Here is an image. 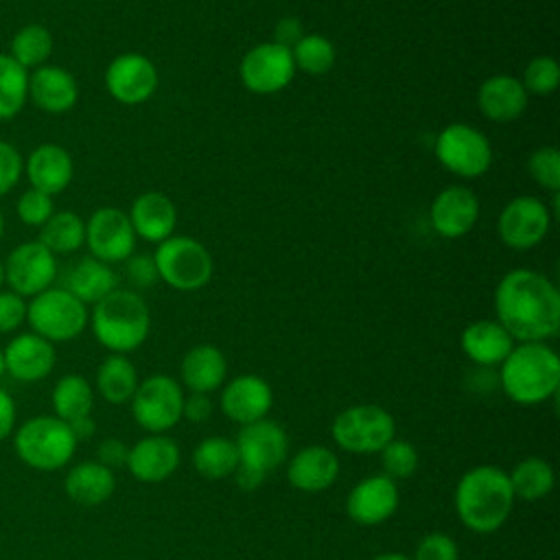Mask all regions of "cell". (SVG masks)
I'll list each match as a JSON object with an SVG mask.
<instances>
[{
  "instance_id": "6da1fadb",
  "label": "cell",
  "mask_w": 560,
  "mask_h": 560,
  "mask_svg": "<svg viewBox=\"0 0 560 560\" xmlns=\"http://www.w3.org/2000/svg\"><path fill=\"white\" fill-rule=\"evenodd\" d=\"M497 322L514 341H547L560 330V293L536 269H512L494 289Z\"/></svg>"
},
{
  "instance_id": "7a4b0ae2",
  "label": "cell",
  "mask_w": 560,
  "mask_h": 560,
  "mask_svg": "<svg viewBox=\"0 0 560 560\" xmlns=\"http://www.w3.org/2000/svg\"><path fill=\"white\" fill-rule=\"evenodd\" d=\"M514 508V492L503 468L481 464L466 470L455 486V512L475 534L497 532Z\"/></svg>"
},
{
  "instance_id": "3957f363",
  "label": "cell",
  "mask_w": 560,
  "mask_h": 560,
  "mask_svg": "<svg viewBox=\"0 0 560 560\" xmlns=\"http://www.w3.org/2000/svg\"><path fill=\"white\" fill-rule=\"evenodd\" d=\"M499 385L505 396L523 407H534L560 387V359L545 341H525L510 350L499 365Z\"/></svg>"
},
{
  "instance_id": "277c9868",
  "label": "cell",
  "mask_w": 560,
  "mask_h": 560,
  "mask_svg": "<svg viewBox=\"0 0 560 560\" xmlns=\"http://www.w3.org/2000/svg\"><path fill=\"white\" fill-rule=\"evenodd\" d=\"M88 322L96 341L114 354H127L140 348L151 328L149 306L131 289H114L98 300Z\"/></svg>"
},
{
  "instance_id": "5b68a950",
  "label": "cell",
  "mask_w": 560,
  "mask_h": 560,
  "mask_svg": "<svg viewBox=\"0 0 560 560\" xmlns=\"http://www.w3.org/2000/svg\"><path fill=\"white\" fill-rule=\"evenodd\" d=\"M234 444L238 451V468L234 477L243 490H256L289 455L287 431L269 418L241 427Z\"/></svg>"
},
{
  "instance_id": "8992f818",
  "label": "cell",
  "mask_w": 560,
  "mask_h": 560,
  "mask_svg": "<svg viewBox=\"0 0 560 560\" xmlns=\"http://www.w3.org/2000/svg\"><path fill=\"white\" fill-rule=\"evenodd\" d=\"M77 444L70 424L57 416H33L13 435L18 457L26 466L44 472L63 468L72 459Z\"/></svg>"
},
{
  "instance_id": "52a82bcc",
  "label": "cell",
  "mask_w": 560,
  "mask_h": 560,
  "mask_svg": "<svg viewBox=\"0 0 560 560\" xmlns=\"http://www.w3.org/2000/svg\"><path fill=\"white\" fill-rule=\"evenodd\" d=\"M88 306L63 287H48L26 302L31 330L50 343L70 341L88 326Z\"/></svg>"
},
{
  "instance_id": "ba28073f",
  "label": "cell",
  "mask_w": 560,
  "mask_h": 560,
  "mask_svg": "<svg viewBox=\"0 0 560 560\" xmlns=\"http://www.w3.org/2000/svg\"><path fill=\"white\" fill-rule=\"evenodd\" d=\"M160 280L177 291L203 289L214 271V262L203 243L192 236H168L153 252Z\"/></svg>"
},
{
  "instance_id": "9c48e42d",
  "label": "cell",
  "mask_w": 560,
  "mask_h": 560,
  "mask_svg": "<svg viewBox=\"0 0 560 560\" xmlns=\"http://www.w3.org/2000/svg\"><path fill=\"white\" fill-rule=\"evenodd\" d=\"M332 440L335 444L354 455L378 453L389 440L396 438L394 416L374 402L352 405L337 413L332 420Z\"/></svg>"
},
{
  "instance_id": "30bf717a",
  "label": "cell",
  "mask_w": 560,
  "mask_h": 560,
  "mask_svg": "<svg viewBox=\"0 0 560 560\" xmlns=\"http://www.w3.org/2000/svg\"><path fill=\"white\" fill-rule=\"evenodd\" d=\"M131 416L149 433H166L182 420L184 392L168 374H153L138 383L131 396Z\"/></svg>"
},
{
  "instance_id": "8fae6325",
  "label": "cell",
  "mask_w": 560,
  "mask_h": 560,
  "mask_svg": "<svg viewBox=\"0 0 560 560\" xmlns=\"http://www.w3.org/2000/svg\"><path fill=\"white\" fill-rule=\"evenodd\" d=\"M435 158L457 177H479L492 164L490 140L466 122L446 125L435 140Z\"/></svg>"
},
{
  "instance_id": "7c38bea8",
  "label": "cell",
  "mask_w": 560,
  "mask_h": 560,
  "mask_svg": "<svg viewBox=\"0 0 560 560\" xmlns=\"http://www.w3.org/2000/svg\"><path fill=\"white\" fill-rule=\"evenodd\" d=\"M4 267V284L22 298H33L52 287L57 278V256L39 241H26L15 245Z\"/></svg>"
},
{
  "instance_id": "4fadbf2b",
  "label": "cell",
  "mask_w": 560,
  "mask_h": 560,
  "mask_svg": "<svg viewBox=\"0 0 560 560\" xmlns=\"http://www.w3.org/2000/svg\"><path fill=\"white\" fill-rule=\"evenodd\" d=\"M293 74L291 48L276 42L256 44L243 55L238 66L241 83L254 94H276L291 83Z\"/></svg>"
},
{
  "instance_id": "5bb4252c",
  "label": "cell",
  "mask_w": 560,
  "mask_h": 560,
  "mask_svg": "<svg viewBox=\"0 0 560 560\" xmlns=\"http://www.w3.org/2000/svg\"><path fill=\"white\" fill-rule=\"evenodd\" d=\"M136 238L129 214L120 208L103 206L85 221V245L90 256L107 265L127 260L136 249Z\"/></svg>"
},
{
  "instance_id": "9a60e30c",
  "label": "cell",
  "mask_w": 560,
  "mask_h": 560,
  "mask_svg": "<svg viewBox=\"0 0 560 560\" xmlns=\"http://www.w3.org/2000/svg\"><path fill=\"white\" fill-rule=\"evenodd\" d=\"M549 225L551 212L532 195L510 199L497 219L499 238L512 249H529L538 245L547 236Z\"/></svg>"
},
{
  "instance_id": "2e32d148",
  "label": "cell",
  "mask_w": 560,
  "mask_h": 560,
  "mask_svg": "<svg viewBox=\"0 0 560 560\" xmlns=\"http://www.w3.org/2000/svg\"><path fill=\"white\" fill-rule=\"evenodd\" d=\"M105 88L114 101L140 105L149 101L158 88V68L140 52L116 55L105 70Z\"/></svg>"
},
{
  "instance_id": "e0dca14e",
  "label": "cell",
  "mask_w": 560,
  "mask_h": 560,
  "mask_svg": "<svg viewBox=\"0 0 560 560\" xmlns=\"http://www.w3.org/2000/svg\"><path fill=\"white\" fill-rule=\"evenodd\" d=\"M273 405L271 385L256 374H241L228 381L221 389L219 407L223 416L241 427L267 418Z\"/></svg>"
},
{
  "instance_id": "ac0fdd59",
  "label": "cell",
  "mask_w": 560,
  "mask_h": 560,
  "mask_svg": "<svg viewBox=\"0 0 560 560\" xmlns=\"http://www.w3.org/2000/svg\"><path fill=\"white\" fill-rule=\"evenodd\" d=\"M400 492L394 479L385 475H372L361 479L346 499V512L357 525L374 527L392 518L398 510Z\"/></svg>"
},
{
  "instance_id": "d6986e66",
  "label": "cell",
  "mask_w": 560,
  "mask_h": 560,
  "mask_svg": "<svg viewBox=\"0 0 560 560\" xmlns=\"http://www.w3.org/2000/svg\"><path fill=\"white\" fill-rule=\"evenodd\" d=\"M479 219V199L466 186H448L435 195L429 208L431 228L444 238L468 234Z\"/></svg>"
},
{
  "instance_id": "ffe728a7",
  "label": "cell",
  "mask_w": 560,
  "mask_h": 560,
  "mask_svg": "<svg viewBox=\"0 0 560 560\" xmlns=\"http://www.w3.org/2000/svg\"><path fill=\"white\" fill-rule=\"evenodd\" d=\"M182 459V451L175 440L164 433H149L129 446L127 468L133 479L144 483H158L168 479Z\"/></svg>"
},
{
  "instance_id": "44dd1931",
  "label": "cell",
  "mask_w": 560,
  "mask_h": 560,
  "mask_svg": "<svg viewBox=\"0 0 560 560\" xmlns=\"http://www.w3.org/2000/svg\"><path fill=\"white\" fill-rule=\"evenodd\" d=\"M2 352L4 370L9 372V376L22 383H35L46 378L57 361L55 346L48 339L35 335L33 330L15 335Z\"/></svg>"
},
{
  "instance_id": "7402d4cb",
  "label": "cell",
  "mask_w": 560,
  "mask_h": 560,
  "mask_svg": "<svg viewBox=\"0 0 560 560\" xmlns=\"http://www.w3.org/2000/svg\"><path fill=\"white\" fill-rule=\"evenodd\" d=\"M24 173L31 188L55 197L70 186L74 162L66 147L57 142H42L24 160Z\"/></svg>"
},
{
  "instance_id": "603a6c76",
  "label": "cell",
  "mask_w": 560,
  "mask_h": 560,
  "mask_svg": "<svg viewBox=\"0 0 560 560\" xmlns=\"http://www.w3.org/2000/svg\"><path fill=\"white\" fill-rule=\"evenodd\" d=\"M28 101L46 114H66L79 101V85L72 72L44 63L28 74Z\"/></svg>"
},
{
  "instance_id": "cb8c5ba5",
  "label": "cell",
  "mask_w": 560,
  "mask_h": 560,
  "mask_svg": "<svg viewBox=\"0 0 560 560\" xmlns=\"http://www.w3.org/2000/svg\"><path fill=\"white\" fill-rule=\"evenodd\" d=\"M339 477L337 455L322 444L300 448L287 464V479L300 492H324Z\"/></svg>"
},
{
  "instance_id": "d4e9b609",
  "label": "cell",
  "mask_w": 560,
  "mask_h": 560,
  "mask_svg": "<svg viewBox=\"0 0 560 560\" xmlns=\"http://www.w3.org/2000/svg\"><path fill=\"white\" fill-rule=\"evenodd\" d=\"M529 94L521 79L512 74H492L477 90L479 112L494 122H512L527 109Z\"/></svg>"
},
{
  "instance_id": "484cf974",
  "label": "cell",
  "mask_w": 560,
  "mask_h": 560,
  "mask_svg": "<svg viewBox=\"0 0 560 560\" xmlns=\"http://www.w3.org/2000/svg\"><path fill=\"white\" fill-rule=\"evenodd\" d=\"M129 221L136 236L149 243H162L173 236L177 223V208L168 195L160 190H147L133 199Z\"/></svg>"
},
{
  "instance_id": "4316f807",
  "label": "cell",
  "mask_w": 560,
  "mask_h": 560,
  "mask_svg": "<svg viewBox=\"0 0 560 560\" xmlns=\"http://www.w3.org/2000/svg\"><path fill=\"white\" fill-rule=\"evenodd\" d=\"M459 346L472 363L481 368H494L501 365L510 354L514 339L497 319H477L462 330Z\"/></svg>"
},
{
  "instance_id": "83f0119b",
  "label": "cell",
  "mask_w": 560,
  "mask_h": 560,
  "mask_svg": "<svg viewBox=\"0 0 560 560\" xmlns=\"http://www.w3.org/2000/svg\"><path fill=\"white\" fill-rule=\"evenodd\" d=\"M182 383L195 394H210L225 383L228 361L225 354L212 343L190 348L179 365Z\"/></svg>"
},
{
  "instance_id": "f1b7e54d",
  "label": "cell",
  "mask_w": 560,
  "mask_h": 560,
  "mask_svg": "<svg viewBox=\"0 0 560 560\" xmlns=\"http://www.w3.org/2000/svg\"><path fill=\"white\" fill-rule=\"evenodd\" d=\"M66 494L70 501L83 508H94L105 503L116 490L114 470L94 462H81L72 466L63 479Z\"/></svg>"
},
{
  "instance_id": "f546056e",
  "label": "cell",
  "mask_w": 560,
  "mask_h": 560,
  "mask_svg": "<svg viewBox=\"0 0 560 560\" xmlns=\"http://www.w3.org/2000/svg\"><path fill=\"white\" fill-rule=\"evenodd\" d=\"M63 289H68L74 298H79L88 306V304H96L98 300L109 295L114 289H118V276L112 269V265L94 256H85L70 267V271L66 273Z\"/></svg>"
},
{
  "instance_id": "4dcf8cb0",
  "label": "cell",
  "mask_w": 560,
  "mask_h": 560,
  "mask_svg": "<svg viewBox=\"0 0 560 560\" xmlns=\"http://www.w3.org/2000/svg\"><path fill=\"white\" fill-rule=\"evenodd\" d=\"M138 383V372L125 354L112 352L96 370V389L109 405L129 402Z\"/></svg>"
},
{
  "instance_id": "1f68e13d",
  "label": "cell",
  "mask_w": 560,
  "mask_h": 560,
  "mask_svg": "<svg viewBox=\"0 0 560 560\" xmlns=\"http://www.w3.org/2000/svg\"><path fill=\"white\" fill-rule=\"evenodd\" d=\"M52 409L55 416L63 422H74L92 413L94 389L81 374H66L52 387Z\"/></svg>"
},
{
  "instance_id": "d6a6232c",
  "label": "cell",
  "mask_w": 560,
  "mask_h": 560,
  "mask_svg": "<svg viewBox=\"0 0 560 560\" xmlns=\"http://www.w3.org/2000/svg\"><path fill=\"white\" fill-rule=\"evenodd\" d=\"M192 466L203 479H225L238 468L236 444L223 435L206 438L192 453Z\"/></svg>"
},
{
  "instance_id": "836d02e7",
  "label": "cell",
  "mask_w": 560,
  "mask_h": 560,
  "mask_svg": "<svg viewBox=\"0 0 560 560\" xmlns=\"http://www.w3.org/2000/svg\"><path fill=\"white\" fill-rule=\"evenodd\" d=\"M508 477H510L514 499H523V501H538V499L547 497L556 483L551 464L536 455L521 459L508 472Z\"/></svg>"
},
{
  "instance_id": "e575fe53",
  "label": "cell",
  "mask_w": 560,
  "mask_h": 560,
  "mask_svg": "<svg viewBox=\"0 0 560 560\" xmlns=\"http://www.w3.org/2000/svg\"><path fill=\"white\" fill-rule=\"evenodd\" d=\"M37 241L55 256L72 254L85 243V221L72 210L52 212L50 219L39 228Z\"/></svg>"
},
{
  "instance_id": "d590c367",
  "label": "cell",
  "mask_w": 560,
  "mask_h": 560,
  "mask_svg": "<svg viewBox=\"0 0 560 560\" xmlns=\"http://www.w3.org/2000/svg\"><path fill=\"white\" fill-rule=\"evenodd\" d=\"M52 35L44 24H26L15 31L9 44V57L18 61L24 70H35L48 61L52 55Z\"/></svg>"
},
{
  "instance_id": "8d00e7d4",
  "label": "cell",
  "mask_w": 560,
  "mask_h": 560,
  "mask_svg": "<svg viewBox=\"0 0 560 560\" xmlns=\"http://www.w3.org/2000/svg\"><path fill=\"white\" fill-rule=\"evenodd\" d=\"M28 101V70L0 52V122L15 118Z\"/></svg>"
},
{
  "instance_id": "74e56055",
  "label": "cell",
  "mask_w": 560,
  "mask_h": 560,
  "mask_svg": "<svg viewBox=\"0 0 560 560\" xmlns=\"http://www.w3.org/2000/svg\"><path fill=\"white\" fill-rule=\"evenodd\" d=\"M293 66L306 74L319 77L326 74L335 66V46L326 35H302L298 44L291 48Z\"/></svg>"
},
{
  "instance_id": "f35d334b",
  "label": "cell",
  "mask_w": 560,
  "mask_h": 560,
  "mask_svg": "<svg viewBox=\"0 0 560 560\" xmlns=\"http://www.w3.org/2000/svg\"><path fill=\"white\" fill-rule=\"evenodd\" d=\"M381 466L383 475L389 479H409L418 470V451L407 440H389L381 451Z\"/></svg>"
},
{
  "instance_id": "ab89813d",
  "label": "cell",
  "mask_w": 560,
  "mask_h": 560,
  "mask_svg": "<svg viewBox=\"0 0 560 560\" xmlns=\"http://www.w3.org/2000/svg\"><path fill=\"white\" fill-rule=\"evenodd\" d=\"M521 83L527 94H538V96L551 94L560 83L558 61L551 55H538L529 59V63L523 70Z\"/></svg>"
},
{
  "instance_id": "60d3db41",
  "label": "cell",
  "mask_w": 560,
  "mask_h": 560,
  "mask_svg": "<svg viewBox=\"0 0 560 560\" xmlns=\"http://www.w3.org/2000/svg\"><path fill=\"white\" fill-rule=\"evenodd\" d=\"M529 177L545 190H560V153L556 147H540L527 158Z\"/></svg>"
},
{
  "instance_id": "b9f144b4",
  "label": "cell",
  "mask_w": 560,
  "mask_h": 560,
  "mask_svg": "<svg viewBox=\"0 0 560 560\" xmlns=\"http://www.w3.org/2000/svg\"><path fill=\"white\" fill-rule=\"evenodd\" d=\"M55 212V206H52V197L42 192V190H35V188H28L20 195L18 203H15V214L18 219L28 225V228H42L50 214Z\"/></svg>"
},
{
  "instance_id": "7bdbcfd3",
  "label": "cell",
  "mask_w": 560,
  "mask_h": 560,
  "mask_svg": "<svg viewBox=\"0 0 560 560\" xmlns=\"http://www.w3.org/2000/svg\"><path fill=\"white\" fill-rule=\"evenodd\" d=\"M457 545L448 534L431 532L418 540L411 560H457Z\"/></svg>"
},
{
  "instance_id": "ee69618b",
  "label": "cell",
  "mask_w": 560,
  "mask_h": 560,
  "mask_svg": "<svg viewBox=\"0 0 560 560\" xmlns=\"http://www.w3.org/2000/svg\"><path fill=\"white\" fill-rule=\"evenodd\" d=\"M24 175V158L15 144L0 140V197L18 186Z\"/></svg>"
},
{
  "instance_id": "f6af8a7d",
  "label": "cell",
  "mask_w": 560,
  "mask_h": 560,
  "mask_svg": "<svg viewBox=\"0 0 560 560\" xmlns=\"http://www.w3.org/2000/svg\"><path fill=\"white\" fill-rule=\"evenodd\" d=\"M26 322V298L0 289V335L15 332Z\"/></svg>"
},
{
  "instance_id": "bcb514c9",
  "label": "cell",
  "mask_w": 560,
  "mask_h": 560,
  "mask_svg": "<svg viewBox=\"0 0 560 560\" xmlns=\"http://www.w3.org/2000/svg\"><path fill=\"white\" fill-rule=\"evenodd\" d=\"M125 271H127L129 282H131L136 289H149V287H153V284L160 280L155 260H153V256H149V254H131V256L127 258Z\"/></svg>"
},
{
  "instance_id": "7dc6e473",
  "label": "cell",
  "mask_w": 560,
  "mask_h": 560,
  "mask_svg": "<svg viewBox=\"0 0 560 560\" xmlns=\"http://www.w3.org/2000/svg\"><path fill=\"white\" fill-rule=\"evenodd\" d=\"M127 455H129V446L122 440H118V438H107L96 448V462L107 466L109 470L125 466L127 464Z\"/></svg>"
},
{
  "instance_id": "c3c4849f",
  "label": "cell",
  "mask_w": 560,
  "mask_h": 560,
  "mask_svg": "<svg viewBox=\"0 0 560 560\" xmlns=\"http://www.w3.org/2000/svg\"><path fill=\"white\" fill-rule=\"evenodd\" d=\"M212 413V400L208 398V394H195L190 392V396H184V407H182V418L190 420V422H206Z\"/></svg>"
},
{
  "instance_id": "681fc988",
  "label": "cell",
  "mask_w": 560,
  "mask_h": 560,
  "mask_svg": "<svg viewBox=\"0 0 560 560\" xmlns=\"http://www.w3.org/2000/svg\"><path fill=\"white\" fill-rule=\"evenodd\" d=\"M302 37V24L298 18H282L278 24H276V31H273V39L276 44L280 46H287V48H293L298 44V39Z\"/></svg>"
},
{
  "instance_id": "f907efd6",
  "label": "cell",
  "mask_w": 560,
  "mask_h": 560,
  "mask_svg": "<svg viewBox=\"0 0 560 560\" xmlns=\"http://www.w3.org/2000/svg\"><path fill=\"white\" fill-rule=\"evenodd\" d=\"M15 427V402L7 389L0 387V442H4Z\"/></svg>"
},
{
  "instance_id": "816d5d0a",
  "label": "cell",
  "mask_w": 560,
  "mask_h": 560,
  "mask_svg": "<svg viewBox=\"0 0 560 560\" xmlns=\"http://www.w3.org/2000/svg\"><path fill=\"white\" fill-rule=\"evenodd\" d=\"M70 429H72V433H74L77 442H81V440H88V438H92V435H94L96 424H94V420H92L90 416H85V418H79V420L70 422Z\"/></svg>"
},
{
  "instance_id": "f5cc1de1",
  "label": "cell",
  "mask_w": 560,
  "mask_h": 560,
  "mask_svg": "<svg viewBox=\"0 0 560 560\" xmlns=\"http://www.w3.org/2000/svg\"><path fill=\"white\" fill-rule=\"evenodd\" d=\"M370 560H411L409 556H402V553H396V551H387V553H378Z\"/></svg>"
},
{
  "instance_id": "db71d44e",
  "label": "cell",
  "mask_w": 560,
  "mask_h": 560,
  "mask_svg": "<svg viewBox=\"0 0 560 560\" xmlns=\"http://www.w3.org/2000/svg\"><path fill=\"white\" fill-rule=\"evenodd\" d=\"M7 370H4V352H2V348H0V376L4 374Z\"/></svg>"
},
{
  "instance_id": "11a10c76",
  "label": "cell",
  "mask_w": 560,
  "mask_h": 560,
  "mask_svg": "<svg viewBox=\"0 0 560 560\" xmlns=\"http://www.w3.org/2000/svg\"><path fill=\"white\" fill-rule=\"evenodd\" d=\"M2 236H4V214L0 210V241H2Z\"/></svg>"
},
{
  "instance_id": "9f6ffc18",
  "label": "cell",
  "mask_w": 560,
  "mask_h": 560,
  "mask_svg": "<svg viewBox=\"0 0 560 560\" xmlns=\"http://www.w3.org/2000/svg\"><path fill=\"white\" fill-rule=\"evenodd\" d=\"M4 284V267H2V260H0V289Z\"/></svg>"
}]
</instances>
